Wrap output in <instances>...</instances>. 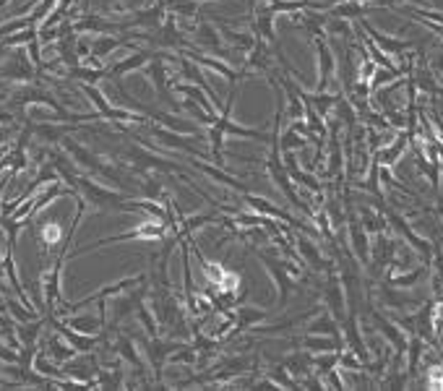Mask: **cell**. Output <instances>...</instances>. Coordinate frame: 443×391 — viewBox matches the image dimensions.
<instances>
[{
  "mask_svg": "<svg viewBox=\"0 0 443 391\" xmlns=\"http://www.w3.org/2000/svg\"><path fill=\"white\" fill-rule=\"evenodd\" d=\"M87 94H89L91 99H94V102H97L99 112H102L105 117H110V120H138V117H136V115H130V112H123V110H112V108L107 105V102L102 99V94H99V91H94V89H87Z\"/></svg>",
  "mask_w": 443,
  "mask_h": 391,
  "instance_id": "cell-16",
  "label": "cell"
},
{
  "mask_svg": "<svg viewBox=\"0 0 443 391\" xmlns=\"http://www.w3.org/2000/svg\"><path fill=\"white\" fill-rule=\"evenodd\" d=\"M324 303L329 305V313L334 316L336 321L342 323L347 316V295H345V284L336 276L334 269H329V282L324 287Z\"/></svg>",
  "mask_w": 443,
  "mask_h": 391,
  "instance_id": "cell-4",
  "label": "cell"
},
{
  "mask_svg": "<svg viewBox=\"0 0 443 391\" xmlns=\"http://www.w3.org/2000/svg\"><path fill=\"white\" fill-rule=\"evenodd\" d=\"M225 133H235V136H246V138H258V141H269L264 131H253V128H240L230 123V108L225 110V115L217 117V123L209 131V141H211V159L222 165V141H225Z\"/></svg>",
  "mask_w": 443,
  "mask_h": 391,
  "instance_id": "cell-1",
  "label": "cell"
},
{
  "mask_svg": "<svg viewBox=\"0 0 443 391\" xmlns=\"http://www.w3.org/2000/svg\"><path fill=\"white\" fill-rule=\"evenodd\" d=\"M381 212H386V219L391 222V227H394L396 233L402 235V237L407 240V243L412 245V248L417 251V253L423 256L425 264H430V261H433V245L428 243V240H423L420 235L414 233L412 227H410V222H407V219H404L402 214H396V212H391V209H386V206L381 209Z\"/></svg>",
  "mask_w": 443,
  "mask_h": 391,
  "instance_id": "cell-3",
  "label": "cell"
},
{
  "mask_svg": "<svg viewBox=\"0 0 443 391\" xmlns=\"http://www.w3.org/2000/svg\"><path fill=\"white\" fill-rule=\"evenodd\" d=\"M269 313L258 311V308H250V305H240L237 308V329H248V326H256L261 318H266Z\"/></svg>",
  "mask_w": 443,
  "mask_h": 391,
  "instance_id": "cell-19",
  "label": "cell"
},
{
  "mask_svg": "<svg viewBox=\"0 0 443 391\" xmlns=\"http://www.w3.org/2000/svg\"><path fill=\"white\" fill-rule=\"evenodd\" d=\"M370 34H373V39L381 45V47L386 50V52H402L404 47H410L407 42H396V39H389V37H384V34H378V31H373L370 29Z\"/></svg>",
  "mask_w": 443,
  "mask_h": 391,
  "instance_id": "cell-25",
  "label": "cell"
},
{
  "mask_svg": "<svg viewBox=\"0 0 443 391\" xmlns=\"http://www.w3.org/2000/svg\"><path fill=\"white\" fill-rule=\"evenodd\" d=\"M336 365H339V352H315L313 355V368L318 373H329Z\"/></svg>",
  "mask_w": 443,
  "mask_h": 391,
  "instance_id": "cell-21",
  "label": "cell"
},
{
  "mask_svg": "<svg viewBox=\"0 0 443 391\" xmlns=\"http://www.w3.org/2000/svg\"><path fill=\"white\" fill-rule=\"evenodd\" d=\"M425 386L428 389H443V365H430L425 373Z\"/></svg>",
  "mask_w": 443,
  "mask_h": 391,
  "instance_id": "cell-26",
  "label": "cell"
},
{
  "mask_svg": "<svg viewBox=\"0 0 443 391\" xmlns=\"http://www.w3.org/2000/svg\"><path fill=\"white\" fill-rule=\"evenodd\" d=\"M318 68H321V81H318V91H324L326 84H329V76L334 71V58L326 47L324 42H318Z\"/></svg>",
  "mask_w": 443,
  "mask_h": 391,
  "instance_id": "cell-15",
  "label": "cell"
},
{
  "mask_svg": "<svg viewBox=\"0 0 443 391\" xmlns=\"http://www.w3.org/2000/svg\"><path fill=\"white\" fill-rule=\"evenodd\" d=\"M308 144V138H297V131H287L285 138H279V149L282 152H295L297 147L303 149Z\"/></svg>",
  "mask_w": 443,
  "mask_h": 391,
  "instance_id": "cell-24",
  "label": "cell"
},
{
  "mask_svg": "<svg viewBox=\"0 0 443 391\" xmlns=\"http://www.w3.org/2000/svg\"><path fill=\"white\" fill-rule=\"evenodd\" d=\"M60 240V225L58 222H50V225L42 227V243L45 245H55Z\"/></svg>",
  "mask_w": 443,
  "mask_h": 391,
  "instance_id": "cell-27",
  "label": "cell"
},
{
  "mask_svg": "<svg viewBox=\"0 0 443 391\" xmlns=\"http://www.w3.org/2000/svg\"><path fill=\"white\" fill-rule=\"evenodd\" d=\"M47 316H50V323H52V326H55V329H58V332L63 334L66 339H68L70 347H73L76 352H91L99 344V339H102V337H94V334H79V332H73V329H68L66 323H60L58 318L52 316V313H47Z\"/></svg>",
  "mask_w": 443,
  "mask_h": 391,
  "instance_id": "cell-7",
  "label": "cell"
},
{
  "mask_svg": "<svg viewBox=\"0 0 443 391\" xmlns=\"http://www.w3.org/2000/svg\"><path fill=\"white\" fill-rule=\"evenodd\" d=\"M326 175H329V177L342 175V149H339V138H336V128L334 126H331V162H329Z\"/></svg>",
  "mask_w": 443,
  "mask_h": 391,
  "instance_id": "cell-20",
  "label": "cell"
},
{
  "mask_svg": "<svg viewBox=\"0 0 443 391\" xmlns=\"http://www.w3.org/2000/svg\"><path fill=\"white\" fill-rule=\"evenodd\" d=\"M407 141H410V136H399V138H394L389 147H384V149H375L373 152V159L378 162L381 167H394L396 165V159L402 156V152L407 149Z\"/></svg>",
  "mask_w": 443,
  "mask_h": 391,
  "instance_id": "cell-9",
  "label": "cell"
},
{
  "mask_svg": "<svg viewBox=\"0 0 443 391\" xmlns=\"http://www.w3.org/2000/svg\"><path fill=\"white\" fill-rule=\"evenodd\" d=\"M190 165L196 167V170H201L204 175H209L211 180H217V183H225V186L235 188V191H240V193H248V188L240 183V180H235L232 175H227L225 170H219V167H211V165H204L201 159H190Z\"/></svg>",
  "mask_w": 443,
  "mask_h": 391,
  "instance_id": "cell-11",
  "label": "cell"
},
{
  "mask_svg": "<svg viewBox=\"0 0 443 391\" xmlns=\"http://www.w3.org/2000/svg\"><path fill=\"white\" fill-rule=\"evenodd\" d=\"M407 376L410 378H414L417 376V365H420V357H423L425 352V339L423 337H417V334H412L410 337V342H407Z\"/></svg>",
  "mask_w": 443,
  "mask_h": 391,
  "instance_id": "cell-13",
  "label": "cell"
},
{
  "mask_svg": "<svg viewBox=\"0 0 443 391\" xmlns=\"http://www.w3.org/2000/svg\"><path fill=\"white\" fill-rule=\"evenodd\" d=\"M360 216H363V219H360V222H363V227H365V233L370 235V233H386V222H384V216L378 214V212H373V209H370V206H363V209H360Z\"/></svg>",
  "mask_w": 443,
  "mask_h": 391,
  "instance_id": "cell-17",
  "label": "cell"
},
{
  "mask_svg": "<svg viewBox=\"0 0 443 391\" xmlns=\"http://www.w3.org/2000/svg\"><path fill=\"white\" fill-rule=\"evenodd\" d=\"M271 381L276 386H282V389H297V381L295 378H290V373H287L285 365H276L274 371H271Z\"/></svg>",
  "mask_w": 443,
  "mask_h": 391,
  "instance_id": "cell-22",
  "label": "cell"
},
{
  "mask_svg": "<svg viewBox=\"0 0 443 391\" xmlns=\"http://www.w3.org/2000/svg\"><path fill=\"white\" fill-rule=\"evenodd\" d=\"M295 240H297V248H300V258H306V261L313 266V269H318V272H321V269H326V272L331 269V266H329V261H324L321 251L315 248V243H310V240H308V237H303V235H297Z\"/></svg>",
  "mask_w": 443,
  "mask_h": 391,
  "instance_id": "cell-12",
  "label": "cell"
},
{
  "mask_svg": "<svg viewBox=\"0 0 443 391\" xmlns=\"http://www.w3.org/2000/svg\"><path fill=\"white\" fill-rule=\"evenodd\" d=\"M370 318H373L375 329L384 334L386 339H389V344L396 350V360H399V357L404 355V350H407V342H410V339H407V334H404V329L399 326V323L389 321V318L381 316L378 311H370Z\"/></svg>",
  "mask_w": 443,
  "mask_h": 391,
  "instance_id": "cell-6",
  "label": "cell"
},
{
  "mask_svg": "<svg viewBox=\"0 0 443 391\" xmlns=\"http://www.w3.org/2000/svg\"><path fill=\"white\" fill-rule=\"evenodd\" d=\"M347 227H350V243H352L354 258L360 264H370V243H368V233H365L363 222L354 216V212H347Z\"/></svg>",
  "mask_w": 443,
  "mask_h": 391,
  "instance_id": "cell-5",
  "label": "cell"
},
{
  "mask_svg": "<svg viewBox=\"0 0 443 391\" xmlns=\"http://www.w3.org/2000/svg\"><path fill=\"white\" fill-rule=\"evenodd\" d=\"M50 355H52V357H58V360H70V357L76 355V350H66L58 339H50Z\"/></svg>",
  "mask_w": 443,
  "mask_h": 391,
  "instance_id": "cell-28",
  "label": "cell"
},
{
  "mask_svg": "<svg viewBox=\"0 0 443 391\" xmlns=\"http://www.w3.org/2000/svg\"><path fill=\"white\" fill-rule=\"evenodd\" d=\"M138 311V321L144 323V329H147V334L149 337H159V329H157V321H154V318H151V313H149V308L144 303L138 305L136 308Z\"/></svg>",
  "mask_w": 443,
  "mask_h": 391,
  "instance_id": "cell-23",
  "label": "cell"
},
{
  "mask_svg": "<svg viewBox=\"0 0 443 391\" xmlns=\"http://www.w3.org/2000/svg\"><path fill=\"white\" fill-rule=\"evenodd\" d=\"M425 274H428V264L420 266V269H412L410 274H394L389 269V274H386V284H389V287H399V290H404V287H414Z\"/></svg>",
  "mask_w": 443,
  "mask_h": 391,
  "instance_id": "cell-14",
  "label": "cell"
},
{
  "mask_svg": "<svg viewBox=\"0 0 443 391\" xmlns=\"http://www.w3.org/2000/svg\"><path fill=\"white\" fill-rule=\"evenodd\" d=\"M118 355H123V357H126V360H128L130 365L144 376V368H147V365H144V360L138 357L136 347H133V342H130L128 337H118Z\"/></svg>",
  "mask_w": 443,
  "mask_h": 391,
  "instance_id": "cell-18",
  "label": "cell"
},
{
  "mask_svg": "<svg viewBox=\"0 0 443 391\" xmlns=\"http://www.w3.org/2000/svg\"><path fill=\"white\" fill-rule=\"evenodd\" d=\"M303 347L308 352H339L345 347L342 339H336V337H324V334H306L303 339Z\"/></svg>",
  "mask_w": 443,
  "mask_h": 391,
  "instance_id": "cell-10",
  "label": "cell"
},
{
  "mask_svg": "<svg viewBox=\"0 0 443 391\" xmlns=\"http://www.w3.org/2000/svg\"><path fill=\"white\" fill-rule=\"evenodd\" d=\"M336 318L331 313H321V316H315L313 321L306 326V334H324V337H336V339H342L345 342V337H342V326H336Z\"/></svg>",
  "mask_w": 443,
  "mask_h": 391,
  "instance_id": "cell-8",
  "label": "cell"
},
{
  "mask_svg": "<svg viewBox=\"0 0 443 391\" xmlns=\"http://www.w3.org/2000/svg\"><path fill=\"white\" fill-rule=\"evenodd\" d=\"M428 27H430V29H433V31H441V34H443V27H438V24H433V21H430Z\"/></svg>",
  "mask_w": 443,
  "mask_h": 391,
  "instance_id": "cell-29",
  "label": "cell"
},
{
  "mask_svg": "<svg viewBox=\"0 0 443 391\" xmlns=\"http://www.w3.org/2000/svg\"><path fill=\"white\" fill-rule=\"evenodd\" d=\"M261 261H264L266 272L271 274V279H274L276 287H279V308H285L287 300H290V295H292V290H295V276L300 272H297L292 264L279 261V258H271V256L264 253V251H261Z\"/></svg>",
  "mask_w": 443,
  "mask_h": 391,
  "instance_id": "cell-2",
  "label": "cell"
}]
</instances>
